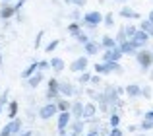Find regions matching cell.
<instances>
[{
	"label": "cell",
	"mask_w": 153,
	"mask_h": 136,
	"mask_svg": "<svg viewBox=\"0 0 153 136\" xmlns=\"http://www.w3.org/2000/svg\"><path fill=\"white\" fill-rule=\"evenodd\" d=\"M151 22H153V14H151Z\"/></svg>",
	"instance_id": "7a4b0ae2"
},
{
	"label": "cell",
	"mask_w": 153,
	"mask_h": 136,
	"mask_svg": "<svg viewBox=\"0 0 153 136\" xmlns=\"http://www.w3.org/2000/svg\"><path fill=\"white\" fill-rule=\"evenodd\" d=\"M140 61H142V62H143V64H146V66H147V62H149V61H151V57H149V55H146V53H143V55H142V57H140Z\"/></svg>",
	"instance_id": "6da1fadb"
}]
</instances>
